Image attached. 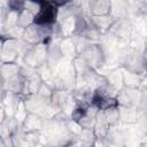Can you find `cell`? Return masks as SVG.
<instances>
[{"label": "cell", "instance_id": "6da1fadb", "mask_svg": "<svg viewBox=\"0 0 147 147\" xmlns=\"http://www.w3.org/2000/svg\"><path fill=\"white\" fill-rule=\"evenodd\" d=\"M52 9H53V8H47V16H48V15H49V16H53ZM45 16H46V13H45V10H44V11L40 13V17H45Z\"/></svg>", "mask_w": 147, "mask_h": 147}]
</instances>
